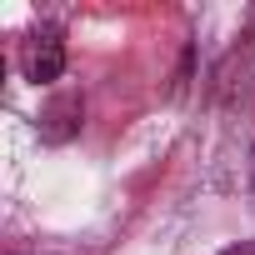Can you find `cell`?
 Returning a JSON list of instances; mask_svg holds the SVG:
<instances>
[{"label":"cell","mask_w":255,"mask_h":255,"mask_svg":"<svg viewBox=\"0 0 255 255\" xmlns=\"http://www.w3.org/2000/svg\"><path fill=\"white\" fill-rule=\"evenodd\" d=\"M20 70H25V80H35V85L60 80V70H65V40H60L55 25H40V30L25 35V45H20Z\"/></svg>","instance_id":"1"},{"label":"cell","mask_w":255,"mask_h":255,"mask_svg":"<svg viewBox=\"0 0 255 255\" xmlns=\"http://www.w3.org/2000/svg\"><path fill=\"white\" fill-rule=\"evenodd\" d=\"M220 255H255V240H245V245H230V250H220Z\"/></svg>","instance_id":"3"},{"label":"cell","mask_w":255,"mask_h":255,"mask_svg":"<svg viewBox=\"0 0 255 255\" xmlns=\"http://www.w3.org/2000/svg\"><path fill=\"white\" fill-rule=\"evenodd\" d=\"M75 125H80V100H75V95H60V100H50V110L40 115V135H45V140H65Z\"/></svg>","instance_id":"2"}]
</instances>
